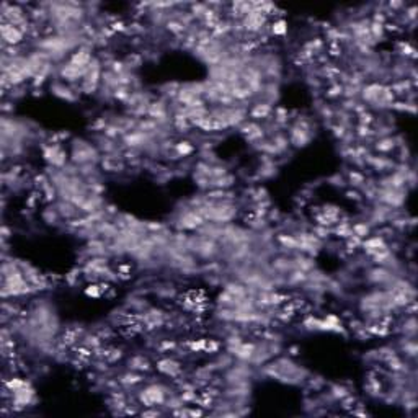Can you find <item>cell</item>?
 I'll list each match as a JSON object with an SVG mask.
<instances>
[{"label":"cell","mask_w":418,"mask_h":418,"mask_svg":"<svg viewBox=\"0 0 418 418\" xmlns=\"http://www.w3.org/2000/svg\"><path fill=\"white\" fill-rule=\"evenodd\" d=\"M69 158L74 165L82 167V165H88V163H93V165H98L102 162V152L97 147V144L90 142L87 139H72L70 142V152H69Z\"/></svg>","instance_id":"6da1fadb"},{"label":"cell","mask_w":418,"mask_h":418,"mask_svg":"<svg viewBox=\"0 0 418 418\" xmlns=\"http://www.w3.org/2000/svg\"><path fill=\"white\" fill-rule=\"evenodd\" d=\"M170 397L168 387L162 382H150L144 386V389L138 392V402L142 407L152 409V407H162L165 405L167 399Z\"/></svg>","instance_id":"7a4b0ae2"},{"label":"cell","mask_w":418,"mask_h":418,"mask_svg":"<svg viewBox=\"0 0 418 418\" xmlns=\"http://www.w3.org/2000/svg\"><path fill=\"white\" fill-rule=\"evenodd\" d=\"M103 61L98 59L97 56L93 57L92 64L88 66L85 75L82 77L80 84H79V93H84V95H95L98 93L100 87H102V79H103Z\"/></svg>","instance_id":"3957f363"},{"label":"cell","mask_w":418,"mask_h":418,"mask_svg":"<svg viewBox=\"0 0 418 418\" xmlns=\"http://www.w3.org/2000/svg\"><path fill=\"white\" fill-rule=\"evenodd\" d=\"M287 139H289V145L296 147V149H304V147H307L312 140V125L309 120H301L294 121L292 126L289 128V131H287Z\"/></svg>","instance_id":"277c9868"},{"label":"cell","mask_w":418,"mask_h":418,"mask_svg":"<svg viewBox=\"0 0 418 418\" xmlns=\"http://www.w3.org/2000/svg\"><path fill=\"white\" fill-rule=\"evenodd\" d=\"M43 158L51 168H64L70 162L69 152L64 149L62 144H52V142L43 145Z\"/></svg>","instance_id":"5b68a950"},{"label":"cell","mask_w":418,"mask_h":418,"mask_svg":"<svg viewBox=\"0 0 418 418\" xmlns=\"http://www.w3.org/2000/svg\"><path fill=\"white\" fill-rule=\"evenodd\" d=\"M206 221L193 208L181 209L180 214L175 219V227L180 232H188V231H198L199 227L204 226Z\"/></svg>","instance_id":"8992f818"},{"label":"cell","mask_w":418,"mask_h":418,"mask_svg":"<svg viewBox=\"0 0 418 418\" xmlns=\"http://www.w3.org/2000/svg\"><path fill=\"white\" fill-rule=\"evenodd\" d=\"M0 36H2V46H20L25 41L26 34L18 26L2 21V25H0Z\"/></svg>","instance_id":"52a82bcc"},{"label":"cell","mask_w":418,"mask_h":418,"mask_svg":"<svg viewBox=\"0 0 418 418\" xmlns=\"http://www.w3.org/2000/svg\"><path fill=\"white\" fill-rule=\"evenodd\" d=\"M155 369L168 379H178L183 374L181 363L175 358H162L155 363Z\"/></svg>","instance_id":"ba28073f"},{"label":"cell","mask_w":418,"mask_h":418,"mask_svg":"<svg viewBox=\"0 0 418 418\" xmlns=\"http://www.w3.org/2000/svg\"><path fill=\"white\" fill-rule=\"evenodd\" d=\"M51 93L56 98L62 100V102L72 103V102L77 100V95H75V92L72 90V87H70L69 84H66V82H62L61 79L51 84Z\"/></svg>","instance_id":"9c48e42d"},{"label":"cell","mask_w":418,"mask_h":418,"mask_svg":"<svg viewBox=\"0 0 418 418\" xmlns=\"http://www.w3.org/2000/svg\"><path fill=\"white\" fill-rule=\"evenodd\" d=\"M275 108L272 107L270 103H265V102H258L255 105H252V108L249 110V120L250 121H263V120H268V118H272Z\"/></svg>","instance_id":"30bf717a"},{"label":"cell","mask_w":418,"mask_h":418,"mask_svg":"<svg viewBox=\"0 0 418 418\" xmlns=\"http://www.w3.org/2000/svg\"><path fill=\"white\" fill-rule=\"evenodd\" d=\"M399 145H402V142H400V140L397 138H394V136L378 138V140L374 142V150L378 152V154L389 155L391 152L396 150Z\"/></svg>","instance_id":"8fae6325"},{"label":"cell","mask_w":418,"mask_h":418,"mask_svg":"<svg viewBox=\"0 0 418 418\" xmlns=\"http://www.w3.org/2000/svg\"><path fill=\"white\" fill-rule=\"evenodd\" d=\"M118 382H120V386H123V387H134V386L140 384V382H144V373L129 369L128 373L121 374L120 378H118Z\"/></svg>","instance_id":"7c38bea8"},{"label":"cell","mask_w":418,"mask_h":418,"mask_svg":"<svg viewBox=\"0 0 418 418\" xmlns=\"http://www.w3.org/2000/svg\"><path fill=\"white\" fill-rule=\"evenodd\" d=\"M128 368L133 371H139V373H147L152 369V364L144 355H134L128 360Z\"/></svg>","instance_id":"4fadbf2b"},{"label":"cell","mask_w":418,"mask_h":418,"mask_svg":"<svg viewBox=\"0 0 418 418\" xmlns=\"http://www.w3.org/2000/svg\"><path fill=\"white\" fill-rule=\"evenodd\" d=\"M371 232H373V227L369 226L366 221H360L351 224V235L360 240H364L366 237H369Z\"/></svg>","instance_id":"5bb4252c"},{"label":"cell","mask_w":418,"mask_h":418,"mask_svg":"<svg viewBox=\"0 0 418 418\" xmlns=\"http://www.w3.org/2000/svg\"><path fill=\"white\" fill-rule=\"evenodd\" d=\"M172 152L176 157H190L193 152H195V145H193V142H190V140L181 139L178 142L173 144Z\"/></svg>","instance_id":"9a60e30c"},{"label":"cell","mask_w":418,"mask_h":418,"mask_svg":"<svg viewBox=\"0 0 418 418\" xmlns=\"http://www.w3.org/2000/svg\"><path fill=\"white\" fill-rule=\"evenodd\" d=\"M366 176H364L361 172L358 170H350L348 175H346V185H350L355 190H363L364 185H366Z\"/></svg>","instance_id":"2e32d148"},{"label":"cell","mask_w":418,"mask_h":418,"mask_svg":"<svg viewBox=\"0 0 418 418\" xmlns=\"http://www.w3.org/2000/svg\"><path fill=\"white\" fill-rule=\"evenodd\" d=\"M270 33L275 36H284L287 33V21L284 18H276L270 23Z\"/></svg>","instance_id":"e0dca14e"},{"label":"cell","mask_w":418,"mask_h":418,"mask_svg":"<svg viewBox=\"0 0 418 418\" xmlns=\"http://www.w3.org/2000/svg\"><path fill=\"white\" fill-rule=\"evenodd\" d=\"M350 394H351V391H350L346 386H343V384H335V386L330 387V392H328V396H330L333 400H338V402H340L341 399L348 397Z\"/></svg>","instance_id":"ac0fdd59"},{"label":"cell","mask_w":418,"mask_h":418,"mask_svg":"<svg viewBox=\"0 0 418 418\" xmlns=\"http://www.w3.org/2000/svg\"><path fill=\"white\" fill-rule=\"evenodd\" d=\"M28 382L29 381L23 379V378H18V376H11V378H8V379H3V387H7L10 392H13L16 389H20V387L26 386Z\"/></svg>","instance_id":"d6986e66"},{"label":"cell","mask_w":418,"mask_h":418,"mask_svg":"<svg viewBox=\"0 0 418 418\" xmlns=\"http://www.w3.org/2000/svg\"><path fill=\"white\" fill-rule=\"evenodd\" d=\"M340 97H343V85L341 84H333L327 88V92H325V98L328 100H335V98H340Z\"/></svg>","instance_id":"ffe728a7"},{"label":"cell","mask_w":418,"mask_h":418,"mask_svg":"<svg viewBox=\"0 0 418 418\" xmlns=\"http://www.w3.org/2000/svg\"><path fill=\"white\" fill-rule=\"evenodd\" d=\"M85 296L87 297H92V299H98V297H102V294H103V289H102V286L97 284V282H92V284H88L85 287Z\"/></svg>","instance_id":"44dd1931"},{"label":"cell","mask_w":418,"mask_h":418,"mask_svg":"<svg viewBox=\"0 0 418 418\" xmlns=\"http://www.w3.org/2000/svg\"><path fill=\"white\" fill-rule=\"evenodd\" d=\"M206 345H208V340L206 338H199V340H191L188 346H190V350L193 353H199V351H204L206 350Z\"/></svg>","instance_id":"7402d4cb"},{"label":"cell","mask_w":418,"mask_h":418,"mask_svg":"<svg viewBox=\"0 0 418 418\" xmlns=\"http://www.w3.org/2000/svg\"><path fill=\"white\" fill-rule=\"evenodd\" d=\"M176 348V343L175 341H170V340H163L160 345H158V351L165 353V351H172Z\"/></svg>","instance_id":"603a6c76"},{"label":"cell","mask_w":418,"mask_h":418,"mask_svg":"<svg viewBox=\"0 0 418 418\" xmlns=\"http://www.w3.org/2000/svg\"><path fill=\"white\" fill-rule=\"evenodd\" d=\"M345 195L348 199H351V201H361L363 199V193L360 190H355V188H353V190H348Z\"/></svg>","instance_id":"cb8c5ba5"},{"label":"cell","mask_w":418,"mask_h":418,"mask_svg":"<svg viewBox=\"0 0 418 418\" xmlns=\"http://www.w3.org/2000/svg\"><path fill=\"white\" fill-rule=\"evenodd\" d=\"M140 415L142 417H158V415H162V412H158L157 409L152 407V410H142L140 412Z\"/></svg>","instance_id":"d4e9b609"},{"label":"cell","mask_w":418,"mask_h":418,"mask_svg":"<svg viewBox=\"0 0 418 418\" xmlns=\"http://www.w3.org/2000/svg\"><path fill=\"white\" fill-rule=\"evenodd\" d=\"M204 412L203 409H190L188 407V417H203Z\"/></svg>","instance_id":"484cf974"},{"label":"cell","mask_w":418,"mask_h":418,"mask_svg":"<svg viewBox=\"0 0 418 418\" xmlns=\"http://www.w3.org/2000/svg\"><path fill=\"white\" fill-rule=\"evenodd\" d=\"M10 237V229L7 226H2V242H7Z\"/></svg>","instance_id":"4316f807"},{"label":"cell","mask_w":418,"mask_h":418,"mask_svg":"<svg viewBox=\"0 0 418 418\" xmlns=\"http://www.w3.org/2000/svg\"><path fill=\"white\" fill-rule=\"evenodd\" d=\"M287 353H289V356H297L299 355V346H289V348H287Z\"/></svg>","instance_id":"83f0119b"}]
</instances>
